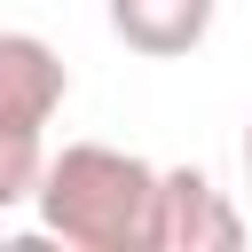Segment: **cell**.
Wrapping results in <instances>:
<instances>
[{
    "mask_svg": "<svg viewBox=\"0 0 252 252\" xmlns=\"http://www.w3.org/2000/svg\"><path fill=\"white\" fill-rule=\"evenodd\" d=\"M39 165H47L39 134H32V126H0V213L39 189Z\"/></svg>",
    "mask_w": 252,
    "mask_h": 252,
    "instance_id": "5b68a950",
    "label": "cell"
},
{
    "mask_svg": "<svg viewBox=\"0 0 252 252\" xmlns=\"http://www.w3.org/2000/svg\"><path fill=\"white\" fill-rule=\"evenodd\" d=\"M32 205H39L47 236H63L79 252H150L158 165H142L134 150H110V142H63L39 165Z\"/></svg>",
    "mask_w": 252,
    "mask_h": 252,
    "instance_id": "6da1fadb",
    "label": "cell"
},
{
    "mask_svg": "<svg viewBox=\"0 0 252 252\" xmlns=\"http://www.w3.org/2000/svg\"><path fill=\"white\" fill-rule=\"evenodd\" d=\"M236 244H244V213L228 205V189H213L197 165L158 173L150 252H236Z\"/></svg>",
    "mask_w": 252,
    "mask_h": 252,
    "instance_id": "7a4b0ae2",
    "label": "cell"
},
{
    "mask_svg": "<svg viewBox=\"0 0 252 252\" xmlns=\"http://www.w3.org/2000/svg\"><path fill=\"white\" fill-rule=\"evenodd\" d=\"M244 189H252V126H244Z\"/></svg>",
    "mask_w": 252,
    "mask_h": 252,
    "instance_id": "8992f818",
    "label": "cell"
},
{
    "mask_svg": "<svg viewBox=\"0 0 252 252\" xmlns=\"http://www.w3.org/2000/svg\"><path fill=\"white\" fill-rule=\"evenodd\" d=\"M110 32L134 55H189L213 32V0H110Z\"/></svg>",
    "mask_w": 252,
    "mask_h": 252,
    "instance_id": "277c9868",
    "label": "cell"
},
{
    "mask_svg": "<svg viewBox=\"0 0 252 252\" xmlns=\"http://www.w3.org/2000/svg\"><path fill=\"white\" fill-rule=\"evenodd\" d=\"M71 94V71L63 55L39 39V32H0V126H47Z\"/></svg>",
    "mask_w": 252,
    "mask_h": 252,
    "instance_id": "3957f363",
    "label": "cell"
}]
</instances>
